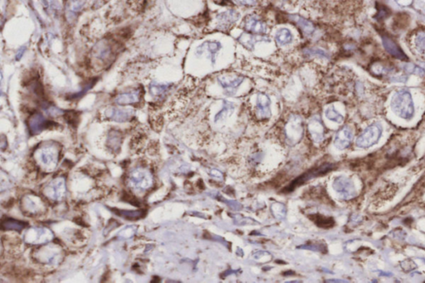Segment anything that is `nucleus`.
<instances>
[{"instance_id":"nucleus-27","label":"nucleus","mask_w":425,"mask_h":283,"mask_svg":"<svg viewBox=\"0 0 425 283\" xmlns=\"http://www.w3.org/2000/svg\"><path fill=\"white\" fill-rule=\"evenodd\" d=\"M405 71L409 73L412 74H419V75H424L425 71L423 69L422 67H417L414 64L405 65Z\"/></svg>"},{"instance_id":"nucleus-21","label":"nucleus","mask_w":425,"mask_h":283,"mask_svg":"<svg viewBox=\"0 0 425 283\" xmlns=\"http://www.w3.org/2000/svg\"><path fill=\"white\" fill-rule=\"evenodd\" d=\"M275 40L278 45L282 47L288 45L293 40V35L290 30L286 28H283L276 32Z\"/></svg>"},{"instance_id":"nucleus-15","label":"nucleus","mask_w":425,"mask_h":283,"mask_svg":"<svg viewBox=\"0 0 425 283\" xmlns=\"http://www.w3.org/2000/svg\"><path fill=\"white\" fill-rule=\"evenodd\" d=\"M106 115L111 120L116 122H125L130 120L132 115V112L129 110L119 109L115 107H112L107 110Z\"/></svg>"},{"instance_id":"nucleus-11","label":"nucleus","mask_w":425,"mask_h":283,"mask_svg":"<svg viewBox=\"0 0 425 283\" xmlns=\"http://www.w3.org/2000/svg\"><path fill=\"white\" fill-rule=\"evenodd\" d=\"M218 83L220 84L223 88L228 91V92H233L236 91L238 86L244 82V78L242 76H219L217 78Z\"/></svg>"},{"instance_id":"nucleus-6","label":"nucleus","mask_w":425,"mask_h":283,"mask_svg":"<svg viewBox=\"0 0 425 283\" xmlns=\"http://www.w3.org/2000/svg\"><path fill=\"white\" fill-rule=\"evenodd\" d=\"M244 28L247 32L255 35H265L268 32V26L262 19L257 16L250 15L245 18Z\"/></svg>"},{"instance_id":"nucleus-5","label":"nucleus","mask_w":425,"mask_h":283,"mask_svg":"<svg viewBox=\"0 0 425 283\" xmlns=\"http://www.w3.org/2000/svg\"><path fill=\"white\" fill-rule=\"evenodd\" d=\"M66 193V184L63 178H57L50 182L44 190V194L49 199L61 200Z\"/></svg>"},{"instance_id":"nucleus-29","label":"nucleus","mask_w":425,"mask_h":283,"mask_svg":"<svg viewBox=\"0 0 425 283\" xmlns=\"http://www.w3.org/2000/svg\"><path fill=\"white\" fill-rule=\"evenodd\" d=\"M236 2L244 6H254L257 3V0H235Z\"/></svg>"},{"instance_id":"nucleus-4","label":"nucleus","mask_w":425,"mask_h":283,"mask_svg":"<svg viewBox=\"0 0 425 283\" xmlns=\"http://www.w3.org/2000/svg\"><path fill=\"white\" fill-rule=\"evenodd\" d=\"M382 135V127L379 124H373L368 126L356 140L357 146L369 148L376 144Z\"/></svg>"},{"instance_id":"nucleus-20","label":"nucleus","mask_w":425,"mask_h":283,"mask_svg":"<svg viewBox=\"0 0 425 283\" xmlns=\"http://www.w3.org/2000/svg\"><path fill=\"white\" fill-rule=\"evenodd\" d=\"M27 226V223L19 221L14 219H6L2 220L1 227L3 230L8 231H22Z\"/></svg>"},{"instance_id":"nucleus-9","label":"nucleus","mask_w":425,"mask_h":283,"mask_svg":"<svg viewBox=\"0 0 425 283\" xmlns=\"http://www.w3.org/2000/svg\"><path fill=\"white\" fill-rule=\"evenodd\" d=\"M239 14L236 10L225 11L224 13L219 14L217 16L218 20V28L220 29H228L231 26H233L236 22L239 19Z\"/></svg>"},{"instance_id":"nucleus-24","label":"nucleus","mask_w":425,"mask_h":283,"mask_svg":"<svg viewBox=\"0 0 425 283\" xmlns=\"http://www.w3.org/2000/svg\"><path fill=\"white\" fill-rule=\"evenodd\" d=\"M303 54L309 57H319L322 59H328L330 57L329 54L326 50L318 48H305L303 50Z\"/></svg>"},{"instance_id":"nucleus-28","label":"nucleus","mask_w":425,"mask_h":283,"mask_svg":"<svg viewBox=\"0 0 425 283\" xmlns=\"http://www.w3.org/2000/svg\"><path fill=\"white\" fill-rule=\"evenodd\" d=\"M66 120H67V122L73 125L74 122L78 120V115H77V114H76L75 113L71 112V113H68L66 114Z\"/></svg>"},{"instance_id":"nucleus-23","label":"nucleus","mask_w":425,"mask_h":283,"mask_svg":"<svg viewBox=\"0 0 425 283\" xmlns=\"http://www.w3.org/2000/svg\"><path fill=\"white\" fill-rule=\"evenodd\" d=\"M121 135L119 131H113L108 135L107 146L113 151H118L121 144Z\"/></svg>"},{"instance_id":"nucleus-10","label":"nucleus","mask_w":425,"mask_h":283,"mask_svg":"<svg viewBox=\"0 0 425 283\" xmlns=\"http://www.w3.org/2000/svg\"><path fill=\"white\" fill-rule=\"evenodd\" d=\"M93 55L96 59L100 61H110L113 58V51L112 46L107 41H101L96 43L93 48Z\"/></svg>"},{"instance_id":"nucleus-16","label":"nucleus","mask_w":425,"mask_h":283,"mask_svg":"<svg viewBox=\"0 0 425 283\" xmlns=\"http://www.w3.org/2000/svg\"><path fill=\"white\" fill-rule=\"evenodd\" d=\"M257 111L262 117L270 115V98L268 95L259 93L257 96Z\"/></svg>"},{"instance_id":"nucleus-7","label":"nucleus","mask_w":425,"mask_h":283,"mask_svg":"<svg viewBox=\"0 0 425 283\" xmlns=\"http://www.w3.org/2000/svg\"><path fill=\"white\" fill-rule=\"evenodd\" d=\"M28 125L30 133L32 135H38L43 130L51 126L52 122L46 120L45 117L42 114L37 113L30 117Z\"/></svg>"},{"instance_id":"nucleus-26","label":"nucleus","mask_w":425,"mask_h":283,"mask_svg":"<svg viewBox=\"0 0 425 283\" xmlns=\"http://www.w3.org/2000/svg\"><path fill=\"white\" fill-rule=\"evenodd\" d=\"M168 89V85H160L157 83H152V85L150 86V91L154 95H162L164 92H166V90Z\"/></svg>"},{"instance_id":"nucleus-12","label":"nucleus","mask_w":425,"mask_h":283,"mask_svg":"<svg viewBox=\"0 0 425 283\" xmlns=\"http://www.w3.org/2000/svg\"><path fill=\"white\" fill-rule=\"evenodd\" d=\"M352 138H353L352 131L349 127L345 126L337 132L335 138V145L340 150L345 149L350 145L352 142Z\"/></svg>"},{"instance_id":"nucleus-2","label":"nucleus","mask_w":425,"mask_h":283,"mask_svg":"<svg viewBox=\"0 0 425 283\" xmlns=\"http://www.w3.org/2000/svg\"><path fill=\"white\" fill-rule=\"evenodd\" d=\"M34 157L38 165L50 171L54 170L58 162V148L54 144H48L41 147L35 152Z\"/></svg>"},{"instance_id":"nucleus-13","label":"nucleus","mask_w":425,"mask_h":283,"mask_svg":"<svg viewBox=\"0 0 425 283\" xmlns=\"http://www.w3.org/2000/svg\"><path fill=\"white\" fill-rule=\"evenodd\" d=\"M289 19L292 22H294V24L302 31L303 35H305L307 37H310V36H312L315 32V25H314L312 22L309 21L308 19L302 18V17L297 16V15H291L289 18Z\"/></svg>"},{"instance_id":"nucleus-3","label":"nucleus","mask_w":425,"mask_h":283,"mask_svg":"<svg viewBox=\"0 0 425 283\" xmlns=\"http://www.w3.org/2000/svg\"><path fill=\"white\" fill-rule=\"evenodd\" d=\"M128 184L135 190H147L152 185L153 177L144 169H137L129 175Z\"/></svg>"},{"instance_id":"nucleus-22","label":"nucleus","mask_w":425,"mask_h":283,"mask_svg":"<svg viewBox=\"0 0 425 283\" xmlns=\"http://www.w3.org/2000/svg\"><path fill=\"white\" fill-rule=\"evenodd\" d=\"M113 211H114L115 214H117L119 216L124 219H128V220H138V219L144 218L146 211L141 209V210H122V209H115L113 208Z\"/></svg>"},{"instance_id":"nucleus-19","label":"nucleus","mask_w":425,"mask_h":283,"mask_svg":"<svg viewBox=\"0 0 425 283\" xmlns=\"http://www.w3.org/2000/svg\"><path fill=\"white\" fill-rule=\"evenodd\" d=\"M411 47L416 54L425 58V32H420L413 36Z\"/></svg>"},{"instance_id":"nucleus-25","label":"nucleus","mask_w":425,"mask_h":283,"mask_svg":"<svg viewBox=\"0 0 425 283\" xmlns=\"http://www.w3.org/2000/svg\"><path fill=\"white\" fill-rule=\"evenodd\" d=\"M326 117L330 119V120H333V121H336L337 123L341 122L343 119H344L342 115H340V113H337V111L335 110L334 107H330V108L326 110Z\"/></svg>"},{"instance_id":"nucleus-8","label":"nucleus","mask_w":425,"mask_h":283,"mask_svg":"<svg viewBox=\"0 0 425 283\" xmlns=\"http://www.w3.org/2000/svg\"><path fill=\"white\" fill-rule=\"evenodd\" d=\"M222 48V44L217 41H206L202 43L196 50V54L202 55L204 52L209 54V58L211 61L212 64L214 65L216 61L217 55Z\"/></svg>"},{"instance_id":"nucleus-1","label":"nucleus","mask_w":425,"mask_h":283,"mask_svg":"<svg viewBox=\"0 0 425 283\" xmlns=\"http://www.w3.org/2000/svg\"><path fill=\"white\" fill-rule=\"evenodd\" d=\"M391 109L399 117L410 120L415 113L411 93L406 89L396 91L391 99Z\"/></svg>"},{"instance_id":"nucleus-18","label":"nucleus","mask_w":425,"mask_h":283,"mask_svg":"<svg viewBox=\"0 0 425 283\" xmlns=\"http://www.w3.org/2000/svg\"><path fill=\"white\" fill-rule=\"evenodd\" d=\"M383 43H384V47L386 49V51L389 54H391L392 56L399 59V60L407 59L404 52L402 51L400 48L393 40H391V38H387V37L383 38Z\"/></svg>"},{"instance_id":"nucleus-14","label":"nucleus","mask_w":425,"mask_h":283,"mask_svg":"<svg viewBox=\"0 0 425 283\" xmlns=\"http://www.w3.org/2000/svg\"><path fill=\"white\" fill-rule=\"evenodd\" d=\"M238 42L242 43V45L248 48L253 49L255 44L259 42H270V38H268L266 35H255L251 34L247 32V34H242L238 38Z\"/></svg>"},{"instance_id":"nucleus-30","label":"nucleus","mask_w":425,"mask_h":283,"mask_svg":"<svg viewBox=\"0 0 425 283\" xmlns=\"http://www.w3.org/2000/svg\"><path fill=\"white\" fill-rule=\"evenodd\" d=\"M421 65H422L423 69L425 70V62H422V63H421Z\"/></svg>"},{"instance_id":"nucleus-17","label":"nucleus","mask_w":425,"mask_h":283,"mask_svg":"<svg viewBox=\"0 0 425 283\" xmlns=\"http://www.w3.org/2000/svg\"><path fill=\"white\" fill-rule=\"evenodd\" d=\"M140 96L141 92L139 90L136 91H129V92H125V93L120 94L115 97V103L121 106L125 105L134 104L140 101Z\"/></svg>"}]
</instances>
